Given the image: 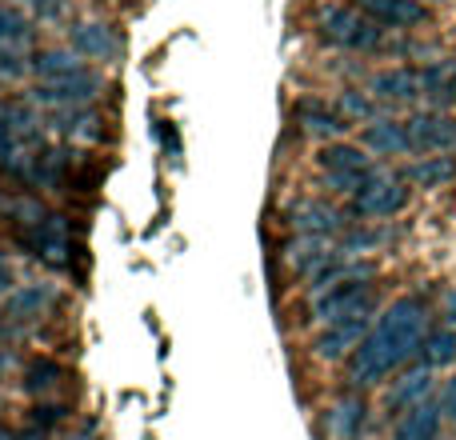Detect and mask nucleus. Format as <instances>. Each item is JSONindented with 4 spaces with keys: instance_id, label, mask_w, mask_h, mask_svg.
I'll list each match as a JSON object with an SVG mask.
<instances>
[{
    "instance_id": "f257e3e1",
    "label": "nucleus",
    "mask_w": 456,
    "mask_h": 440,
    "mask_svg": "<svg viewBox=\"0 0 456 440\" xmlns=\"http://www.w3.org/2000/svg\"><path fill=\"white\" fill-rule=\"evenodd\" d=\"M428 340V313L417 297H401L380 313L377 329L361 340V348L348 361V377L353 385L369 388L380 385L385 377H393L409 356H417Z\"/></svg>"
},
{
    "instance_id": "f03ea898",
    "label": "nucleus",
    "mask_w": 456,
    "mask_h": 440,
    "mask_svg": "<svg viewBox=\"0 0 456 440\" xmlns=\"http://www.w3.org/2000/svg\"><path fill=\"white\" fill-rule=\"evenodd\" d=\"M32 72L40 77L37 96L48 104H85V101H93L96 88H101L96 72L88 69L77 53H56V48L37 53L32 56Z\"/></svg>"
},
{
    "instance_id": "7ed1b4c3",
    "label": "nucleus",
    "mask_w": 456,
    "mask_h": 440,
    "mask_svg": "<svg viewBox=\"0 0 456 440\" xmlns=\"http://www.w3.org/2000/svg\"><path fill=\"white\" fill-rule=\"evenodd\" d=\"M372 273H353L340 276V281L324 284V289L313 292V321L321 324H337L345 316H364L377 308V297H372Z\"/></svg>"
},
{
    "instance_id": "20e7f679",
    "label": "nucleus",
    "mask_w": 456,
    "mask_h": 440,
    "mask_svg": "<svg viewBox=\"0 0 456 440\" xmlns=\"http://www.w3.org/2000/svg\"><path fill=\"white\" fill-rule=\"evenodd\" d=\"M316 165L329 176L332 189L345 192V197H356V192L369 184V176L377 173L372 160L364 157V149H356V144H329V149L316 157Z\"/></svg>"
},
{
    "instance_id": "39448f33",
    "label": "nucleus",
    "mask_w": 456,
    "mask_h": 440,
    "mask_svg": "<svg viewBox=\"0 0 456 440\" xmlns=\"http://www.w3.org/2000/svg\"><path fill=\"white\" fill-rule=\"evenodd\" d=\"M321 32H324V40H332L340 48H377L380 45V24L364 8H345V4L324 8Z\"/></svg>"
},
{
    "instance_id": "423d86ee",
    "label": "nucleus",
    "mask_w": 456,
    "mask_h": 440,
    "mask_svg": "<svg viewBox=\"0 0 456 440\" xmlns=\"http://www.w3.org/2000/svg\"><path fill=\"white\" fill-rule=\"evenodd\" d=\"M404 205H409V189H404V181H396V176H388V173H372L369 184L353 197L356 213L377 216V220L380 216H396Z\"/></svg>"
},
{
    "instance_id": "0eeeda50",
    "label": "nucleus",
    "mask_w": 456,
    "mask_h": 440,
    "mask_svg": "<svg viewBox=\"0 0 456 440\" xmlns=\"http://www.w3.org/2000/svg\"><path fill=\"white\" fill-rule=\"evenodd\" d=\"M20 240L37 252V260H45L48 268H69V252H72V236H69V224L64 216L48 213L37 228L20 232Z\"/></svg>"
},
{
    "instance_id": "6e6552de",
    "label": "nucleus",
    "mask_w": 456,
    "mask_h": 440,
    "mask_svg": "<svg viewBox=\"0 0 456 440\" xmlns=\"http://www.w3.org/2000/svg\"><path fill=\"white\" fill-rule=\"evenodd\" d=\"M409 128V149L412 152H452L456 149V120L444 112H417L404 120Z\"/></svg>"
},
{
    "instance_id": "1a4fd4ad",
    "label": "nucleus",
    "mask_w": 456,
    "mask_h": 440,
    "mask_svg": "<svg viewBox=\"0 0 456 440\" xmlns=\"http://www.w3.org/2000/svg\"><path fill=\"white\" fill-rule=\"evenodd\" d=\"M369 316L372 313L345 316V321H337V324H324V332L313 340V353L321 356V361H340V356L356 353V348H361V340L372 332L369 329Z\"/></svg>"
},
{
    "instance_id": "9d476101",
    "label": "nucleus",
    "mask_w": 456,
    "mask_h": 440,
    "mask_svg": "<svg viewBox=\"0 0 456 440\" xmlns=\"http://www.w3.org/2000/svg\"><path fill=\"white\" fill-rule=\"evenodd\" d=\"M356 8H364L372 20L388 24V29H409V24L425 20V4L420 0H356Z\"/></svg>"
},
{
    "instance_id": "9b49d317",
    "label": "nucleus",
    "mask_w": 456,
    "mask_h": 440,
    "mask_svg": "<svg viewBox=\"0 0 456 440\" xmlns=\"http://www.w3.org/2000/svg\"><path fill=\"white\" fill-rule=\"evenodd\" d=\"M425 93V77L412 69H388L380 72V77H372V96H380V101H412V96Z\"/></svg>"
},
{
    "instance_id": "f8f14e48",
    "label": "nucleus",
    "mask_w": 456,
    "mask_h": 440,
    "mask_svg": "<svg viewBox=\"0 0 456 440\" xmlns=\"http://www.w3.org/2000/svg\"><path fill=\"white\" fill-rule=\"evenodd\" d=\"M289 265L297 268V273H305L308 281H313L316 273H321L324 265H332V249L324 236H305L297 232V240L289 244Z\"/></svg>"
},
{
    "instance_id": "ddd939ff",
    "label": "nucleus",
    "mask_w": 456,
    "mask_h": 440,
    "mask_svg": "<svg viewBox=\"0 0 456 440\" xmlns=\"http://www.w3.org/2000/svg\"><path fill=\"white\" fill-rule=\"evenodd\" d=\"M297 117H300V128H305L308 136H316V141H329V136H340L348 128V120L340 117L337 109H329V104H321V101H305L297 109Z\"/></svg>"
},
{
    "instance_id": "4468645a",
    "label": "nucleus",
    "mask_w": 456,
    "mask_h": 440,
    "mask_svg": "<svg viewBox=\"0 0 456 440\" xmlns=\"http://www.w3.org/2000/svg\"><path fill=\"white\" fill-rule=\"evenodd\" d=\"M364 144L380 157H396V152H412L409 149V128L404 120H372L364 125Z\"/></svg>"
},
{
    "instance_id": "2eb2a0df",
    "label": "nucleus",
    "mask_w": 456,
    "mask_h": 440,
    "mask_svg": "<svg viewBox=\"0 0 456 440\" xmlns=\"http://www.w3.org/2000/svg\"><path fill=\"white\" fill-rule=\"evenodd\" d=\"M292 228L305 236H329L340 228V213L329 208L324 200H305V205L292 208Z\"/></svg>"
},
{
    "instance_id": "dca6fc26",
    "label": "nucleus",
    "mask_w": 456,
    "mask_h": 440,
    "mask_svg": "<svg viewBox=\"0 0 456 440\" xmlns=\"http://www.w3.org/2000/svg\"><path fill=\"white\" fill-rule=\"evenodd\" d=\"M441 433V409L436 404H417L404 412V420L396 425V440H436Z\"/></svg>"
},
{
    "instance_id": "f3484780",
    "label": "nucleus",
    "mask_w": 456,
    "mask_h": 440,
    "mask_svg": "<svg viewBox=\"0 0 456 440\" xmlns=\"http://www.w3.org/2000/svg\"><path fill=\"white\" fill-rule=\"evenodd\" d=\"M428 388H433V369H412L409 377L396 380V388L388 393V409H417V404H425Z\"/></svg>"
},
{
    "instance_id": "a211bd4d",
    "label": "nucleus",
    "mask_w": 456,
    "mask_h": 440,
    "mask_svg": "<svg viewBox=\"0 0 456 440\" xmlns=\"http://www.w3.org/2000/svg\"><path fill=\"white\" fill-rule=\"evenodd\" d=\"M53 300H56V292L48 289V284H24L20 292L8 297V313L12 316H40L53 308Z\"/></svg>"
},
{
    "instance_id": "6ab92c4d",
    "label": "nucleus",
    "mask_w": 456,
    "mask_h": 440,
    "mask_svg": "<svg viewBox=\"0 0 456 440\" xmlns=\"http://www.w3.org/2000/svg\"><path fill=\"white\" fill-rule=\"evenodd\" d=\"M77 48L96 56V61H109L120 48V40L112 37V29H104V24H77Z\"/></svg>"
},
{
    "instance_id": "aec40b11",
    "label": "nucleus",
    "mask_w": 456,
    "mask_h": 440,
    "mask_svg": "<svg viewBox=\"0 0 456 440\" xmlns=\"http://www.w3.org/2000/svg\"><path fill=\"white\" fill-rule=\"evenodd\" d=\"M409 176L417 184H425V189H441L444 181H452L456 176V160L452 157H425L420 165L409 168Z\"/></svg>"
},
{
    "instance_id": "412c9836",
    "label": "nucleus",
    "mask_w": 456,
    "mask_h": 440,
    "mask_svg": "<svg viewBox=\"0 0 456 440\" xmlns=\"http://www.w3.org/2000/svg\"><path fill=\"white\" fill-rule=\"evenodd\" d=\"M420 356H425L428 369L452 364V361H456V332H452V329H436V332H428V340H425V348H420Z\"/></svg>"
},
{
    "instance_id": "4be33fe9",
    "label": "nucleus",
    "mask_w": 456,
    "mask_h": 440,
    "mask_svg": "<svg viewBox=\"0 0 456 440\" xmlns=\"http://www.w3.org/2000/svg\"><path fill=\"white\" fill-rule=\"evenodd\" d=\"M420 77H425V93L433 96V101H452L456 96V64L452 61L433 64V69H425Z\"/></svg>"
},
{
    "instance_id": "5701e85b",
    "label": "nucleus",
    "mask_w": 456,
    "mask_h": 440,
    "mask_svg": "<svg viewBox=\"0 0 456 440\" xmlns=\"http://www.w3.org/2000/svg\"><path fill=\"white\" fill-rule=\"evenodd\" d=\"M56 380H61V364L56 361H28L24 364V385H28V393L56 388Z\"/></svg>"
},
{
    "instance_id": "b1692460",
    "label": "nucleus",
    "mask_w": 456,
    "mask_h": 440,
    "mask_svg": "<svg viewBox=\"0 0 456 440\" xmlns=\"http://www.w3.org/2000/svg\"><path fill=\"white\" fill-rule=\"evenodd\" d=\"M337 412H340V417H337L340 436H345V440H356V433H361V425H364V404H361V401H345Z\"/></svg>"
},
{
    "instance_id": "393cba45",
    "label": "nucleus",
    "mask_w": 456,
    "mask_h": 440,
    "mask_svg": "<svg viewBox=\"0 0 456 440\" xmlns=\"http://www.w3.org/2000/svg\"><path fill=\"white\" fill-rule=\"evenodd\" d=\"M24 32H28L24 12H16L12 4H0V45H4V40H20Z\"/></svg>"
},
{
    "instance_id": "a878e982",
    "label": "nucleus",
    "mask_w": 456,
    "mask_h": 440,
    "mask_svg": "<svg viewBox=\"0 0 456 440\" xmlns=\"http://www.w3.org/2000/svg\"><path fill=\"white\" fill-rule=\"evenodd\" d=\"M20 72H24V56L16 53V40H4L0 45V80L20 77Z\"/></svg>"
},
{
    "instance_id": "bb28decb",
    "label": "nucleus",
    "mask_w": 456,
    "mask_h": 440,
    "mask_svg": "<svg viewBox=\"0 0 456 440\" xmlns=\"http://www.w3.org/2000/svg\"><path fill=\"white\" fill-rule=\"evenodd\" d=\"M340 117H361V120H369L372 117V104L364 101V96H356V93H345L340 96Z\"/></svg>"
},
{
    "instance_id": "cd10ccee",
    "label": "nucleus",
    "mask_w": 456,
    "mask_h": 440,
    "mask_svg": "<svg viewBox=\"0 0 456 440\" xmlns=\"http://www.w3.org/2000/svg\"><path fill=\"white\" fill-rule=\"evenodd\" d=\"M32 420H37L40 428H48V425H56V420H61V409H37V417H32Z\"/></svg>"
},
{
    "instance_id": "c85d7f7f",
    "label": "nucleus",
    "mask_w": 456,
    "mask_h": 440,
    "mask_svg": "<svg viewBox=\"0 0 456 440\" xmlns=\"http://www.w3.org/2000/svg\"><path fill=\"white\" fill-rule=\"evenodd\" d=\"M12 281H16V276H12V265H8V260L0 257V292L12 289Z\"/></svg>"
},
{
    "instance_id": "c756f323",
    "label": "nucleus",
    "mask_w": 456,
    "mask_h": 440,
    "mask_svg": "<svg viewBox=\"0 0 456 440\" xmlns=\"http://www.w3.org/2000/svg\"><path fill=\"white\" fill-rule=\"evenodd\" d=\"M444 412H452V417H456V377L444 385Z\"/></svg>"
},
{
    "instance_id": "7c9ffc66",
    "label": "nucleus",
    "mask_w": 456,
    "mask_h": 440,
    "mask_svg": "<svg viewBox=\"0 0 456 440\" xmlns=\"http://www.w3.org/2000/svg\"><path fill=\"white\" fill-rule=\"evenodd\" d=\"M8 364H12V356H8V353H4V348H0V372H4V369H8Z\"/></svg>"
},
{
    "instance_id": "2f4dec72",
    "label": "nucleus",
    "mask_w": 456,
    "mask_h": 440,
    "mask_svg": "<svg viewBox=\"0 0 456 440\" xmlns=\"http://www.w3.org/2000/svg\"><path fill=\"white\" fill-rule=\"evenodd\" d=\"M0 440H20L16 433H8V428H0Z\"/></svg>"
},
{
    "instance_id": "473e14b6",
    "label": "nucleus",
    "mask_w": 456,
    "mask_h": 440,
    "mask_svg": "<svg viewBox=\"0 0 456 440\" xmlns=\"http://www.w3.org/2000/svg\"><path fill=\"white\" fill-rule=\"evenodd\" d=\"M4 332H8V324H4V316H0V337H4Z\"/></svg>"
}]
</instances>
